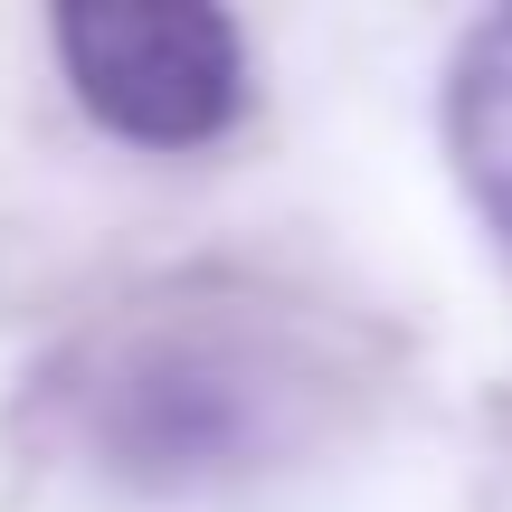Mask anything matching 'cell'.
Returning a JSON list of instances; mask_svg holds the SVG:
<instances>
[{
  "label": "cell",
  "instance_id": "obj_1",
  "mask_svg": "<svg viewBox=\"0 0 512 512\" xmlns=\"http://www.w3.org/2000/svg\"><path fill=\"white\" fill-rule=\"evenodd\" d=\"M57 57L124 143H209L247 105V38L209 0H76L57 10Z\"/></svg>",
  "mask_w": 512,
  "mask_h": 512
},
{
  "label": "cell",
  "instance_id": "obj_2",
  "mask_svg": "<svg viewBox=\"0 0 512 512\" xmlns=\"http://www.w3.org/2000/svg\"><path fill=\"white\" fill-rule=\"evenodd\" d=\"M446 143H456V171H465V190H475V209L512 238V10H494L456 48V76H446Z\"/></svg>",
  "mask_w": 512,
  "mask_h": 512
}]
</instances>
